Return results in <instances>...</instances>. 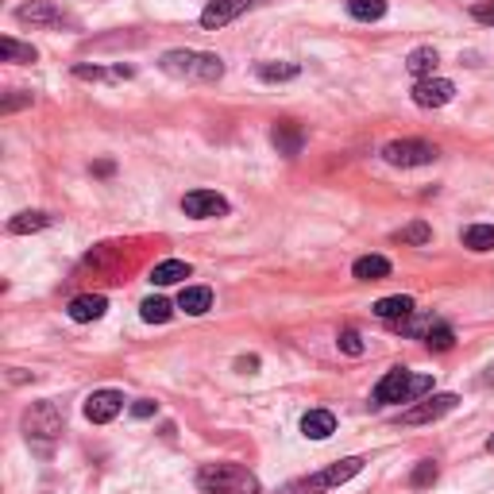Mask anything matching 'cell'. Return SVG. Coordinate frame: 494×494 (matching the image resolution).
Wrapping results in <instances>:
<instances>
[{
  "instance_id": "8d00e7d4",
  "label": "cell",
  "mask_w": 494,
  "mask_h": 494,
  "mask_svg": "<svg viewBox=\"0 0 494 494\" xmlns=\"http://www.w3.org/2000/svg\"><path fill=\"white\" fill-rule=\"evenodd\" d=\"M479 383H483V386H494V363H490V367L483 371V379H479Z\"/></svg>"
},
{
  "instance_id": "d6a6232c",
  "label": "cell",
  "mask_w": 494,
  "mask_h": 494,
  "mask_svg": "<svg viewBox=\"0 0 494 494\" xmlns=\"http://www.w3.org/2000/svg\"><path fill=\"white\" fill-rule=\"evenodd\" d=\"M471 16H475L479 24H487V27H494V0H479V5L471 8Z\"/></svg>"
},
{
  "instance_id": "83f0119b",
  "label": "cell",
  "mask_w": 494,
  "mask_h": 494,
  "mask_svg": "<svg viewBox=\"0 0 494 494\" xmlns=\"http://www.w3.org/2000/svg\"><path fill=\"white\" fill-rule=\"evenodd\" d=\"M437 475H441V468H437V463H432V460H421L417 463V468H413V475H410V487H432V483H437Z\"/></svg>"
},
{
  "instance_id": "9c48e42d",
  "label": "cell",
  "mask_w": 494,
  "mask_h": 494,
  "mask_svg": "<svg viewBox=\"0 0 494 494\" xmlns=\"http://www.w3.org/2000/svg\"><path fill=\"white\" fill-rule=\"evenodd\" d=\"M456 97V85L448 78H421L413 85V105L417 109H444Z\"/></svg>"
},
{
  "instance_id": "8992f818",
  "label": "cell",
  "mask_w": 494,
  "mask_h": 494,
  "mask_svg": "<svg viewBox=\"0 0 494 494\" xmlns=\"http://www.w3.org/2000/svg\"><path fill=\"white\" fill-rule=\"evenodd\" d=\"M383 158H386L390 166L410 170V166H429V163H437L441 151H437V143H429V139H390L386 147H383Z\"/></svg>"
},
{
  "instance_id": "4dcf8cb0",
  "label": "cell",
  "mask_w": 494,
  "mask_h": 494,
  "mask_svg": "<svg viewBox=\"0 0 494 494\" xmlns=\"http://www.w3.org/2000/svg\"><path fill=\"white\" fill-rule=\"evenodd\" d=\"M74 78H81V81H105V78H116V70L109 74V70H100V66H74Z\"/></svg>"
},
{
  "instance_id": "ba28073f",
  "label": "cell",
  "mask_w": 494,
  "mask_h": 494,
  "mask_svg": "<svg viewBox=\"0 0 494 494\" xmlns=\"http://www.w3.org/2000/svg\"><path fill=\"white\" fill-rule=\"evenodd\" d=\"M16 20L20 24H32V27H74V16H66V12L54 8L51 0H32V5H20L16 8Z\"/></svg>"
},
{
  "instance_id": "8fae6325",
  "label": "cell",
  "mask_w": 494,
  "mask_h": 494,
  "mask_svg": "<svg viewBox=\"0 0 494 494\" xmlns=\"http://www.w3.org/2000/svg\"><path fill=\"white\" fill-rule=\"evenodd\" d=\"M252 5L255 0H209L205 12H201V27H205V32H216V27H224L236 16H243Z\"/></svg>"
},
{
  "instance_id": "1f68e13d",
  "label": "cell",
  "mask_w": 494,
  "mask_h": 494,
  "mask_svg": "<svg viewBox=\"0 0 494 494\" xmlns=\"http://www.w3.org/2000/svg\"><path fill=\"white\" fill-rule=\"evenodd\" d=\"M24 105H32V93L16 90V93H8V97H5V105H0V112H5V116H12V112H16V109H24Z\"/></svg>"
},
{
  "instance_id": "484cf974",
  "label": "cell",
  "mask_w": 494,
  "mask_h": 494,
  "mask_svg": "<svg viewBox=\"0 0 494 494\" xmlns=\"http://www.w3.org/2000/svg\"><path fill=\"white\" fill-rule=\"evenodd\" d=\"M298 74H301L298 62H259V78L263 81H290Z\"/></svg>"
},
{
  "instance_id": "4316f807",
  "label": "cell",
  "mask_w": 494,
  "mask_h": 494,
  "mask_svg": "<svg viewBox=\"0 0 494 494\" xmlns=\"http://www.w3.org/2000/svg\"><path fill=\"white\" fill-rule=\"evenodd\" d=\"M463 243L471 247V252H490L494 247V224H471L463 232Z\"/></svg>"
},
{
  "instance_id": "e0dca14e",
  "label": "cell",
  "mask_w": 494,
  "mask_h": 494,
  "mask_svg": "<svg viewBox=\"0 0 494 494\" xmlns=\"http://www.w3.org/2000/svg\"><path fill=\"white\" fill-rule=\"evenodd\" d=\"M178 309H185L190 317H205L213 309V290L209 286H185L178 298Z\"/></svg>"
},
{
  "instance_id": "74e56055",
  "label": "cell",
  "mask_w": 494,
  "mask_h": 494,
  "mask_svg": "<svg viewBox=\"0 0 494 494\" xmlns=\"http://www.w3.org/2000/svg\"><path fill=\"white\" fill-rule=\"evenodd\" d=\"M487 452H494V437H487Z\"/></svg>"
},
{
  "instance_id": "52a82bcc",
  "label": "cell",
  "mask_w": 494,
  "mask_h": 494,
  "mask_svg": "<svg viewBox=\"0 0 494 494\" xmlns=\"http://www.w3.org/2000/svg\"><path fill=\"white\" fill-rule=\"evenodd\" d=\"M456 405H460L456 394H432V398H425V402L410 405V410L402 413V425H432V421H441L444 413H452Z\"/></svg>"
},
{
  "instance_id": "ffe728a7",
  "label": "cell",
  "mask_w": 494,
  "mask_h": 494,
  "mask_svg": "<svg viewBox=\"0 0 494 494\" xmlns=\"http://www.w3.org/2000/svg\"><path fill=\"white\" fill-rule=\"evenodd\" d=\"M437 62H441V54L432 51V47H417V51H410V58H405V70H410V74L421 81V78H432Z\"/></svg>"
},
{
  "instance_id": "ac0fdd59",
  "label": "cell",
  "mask_w": 494,
  "mask_h": 494,
  "mask_svg": "<svg viewBox=\"0 0 494 494\" xmlns=\"http://www.w3.org/2000/svg\"><path fill=\"white\" fill-rule=\"evenodd\" d=\"M352 274H356L359 282H383L386 274H390V259H383V255H363V259H356Z\"/></svg>"
},
{
  "instance_id": "e575fe53",
  "label": "cell",
  "mask_w": 494,
  "mask_h": 494,
  "mask_svg": "<svg viewBox=\"0 0 494 494\" xmlns=\"http://www.w3.org/2000/svg\"><path fill=\"white\" fill-rule=\"evenodd\" d=\"M259 367V356H240L236 359V371H243V375H252Z\"/></svg>"
},
{
  "instance_id": "2e32d148",
  "label": "cell",
  "mask_w": 494,
  "mask_h": 494,
  "mask_svg": "<svg viewBox=\"0 0 494 494\" xmlns=\"http://www.w3.org/2000/svg\"><path fill=\"white\" fill-rule=\"evenodd\" d=\"M301 432L309 441H328L332 432H337V417H332L328 410H309L301 417Z\"/></svg>"
},
{
  "instance_id": "7a4b0ae2",
  "label": "cell",
  "mask_w": 494,
  "mask_h": 494,
  "mask_svg": "<svg viewBox=\"0 0 494 494\" xmlns=\"http://www.w3.org/2000/svg\"><path fill=\"white\" fill-rule=\"evenodd\" d=\"M62 429H66V413H62V405L58 402H35V405H27V413H24V432H27V441H32L43 456L54 448V441L62 437Z\"/></svg>"
},
{
  "instance_id": "6da1fadb",
  "label": "cell",
  "mask_w": 494,
  "mask_h": 494,
  "mask_svg": "<svg viewBox=\"0 0 494 494\" xmlns=\"http://www.w3.org/2000/svg\"><path fill=\"white\" fill-rule=\"evenodd\" d=\"M158 70L182 81H221L224 78V62L216 54H201V51H166L158 58Z\"/></svg>"
},
{
  "instance_id": "7c38bea8",
  "label": "cell",
  "mask_w": 494,
  "mask_h": 494,
  "mask_svg": "<svg viewBox=\"0 0 494 494\" xmlns=\"http://www.w3.org/2000/svg\"><path fill=\"white\" fill-rule=\"evenodd\" d=\"M120 410H124L120 390H97V394H90V402H85V417H90L93 425H109Z\"/></svg>"
},
{
  "instance_id": "cb8c5ba5",
  "label": "cell",
  "mask_w": 494,
  "mask_h": 494,
  "mask_svg": "<svg viewBox=\"0 0 494 494\" xmlns=\"http://www.w3.org/2000/svg\"><path fill=\"white\" fill-rule=\"evenodd\" d=\"M347 12L363 24H375L386 16V0H347Z\"/></svg>"
},
{
  "instance_id": "603a6c76",
  "label": "cell",
  "mask_w": 494,
  "mask_h": 494,
  "mask_svg": "<svg viewBox=\"0 0 494 494\" xmlns=\"http://www.w3.org/2000/svg\"><path fill=\"white\" fill-rule=\"evenodd\" d=\"M139 317H143L147 325H166L170 317H174V305H170L166 298H147V301L139 305Z\"/></svg>"
},
{
  "instance_id": "7402d4cb",
  "label": "cell",
  "mask_w": 494,
  "mask_h": 494,
  "mask_svg": "<svg viewBox=\"0 0 494 494\" xmlns=\"http://www.w3.org/2000/svg\"><path fill=\"white\" fill-rule=\"evenodd\" d=\"M0 58H5V62H35L39 51L32 47V43H16L12 35H5L0 39Z\"/></svg>"
},
{
  "instance_id": "d6986e66",
  "label": "cell",
  "mask_w": 494,
  "mask_h": 494,
  "mask_svg": "<svg viewBox=\"0 0 494 494\" xmlns=\"http://www.w3.org/2000/svg\"><path fill=\"white\" fill-rule=\"evenodd\" d=\"M51 228V213H39V209H27V213H16L8 221V232L12 236H27V232H43Z\"/></svg>"
},
{
  "instance_id": "30bf717a",
  "label": "cell",
  "mask_w": 494,
  "mask_h": 494,
  "mask_svg": "<svg viewBox=\"0 0 494 494\" xmlns=\"http://www.w3.org/2000/svg\"><path fill=\"white\" fill-rule=\"evenodd\" d=\"M185 216H197V221H209V216H228V201L216 190H194L182 197Z\"/></svg>"
},
{
  "instance_id": "f546056e",
  "label": "cell",
  "mask_w": 494,
  "mask_h": 494,
  "mask_svg": "<svg viewBox=\"0 0 494 494\" xmlns=\"http://www.w3.org/2000/svg\"><path fill=\"white\" fill-rule=\"evenodd\" d=\"M337 344H340V352H347V356H363V347H367V344H363V337H359L356 328H344Z\"/></svg>"
},
{
  "instance_id": "5bb4252c",
  "label": "cell",
  "mask_w": 494,
  "mask_h": 494,
  "mask_svg": "<svg viewBox=\"0 0 494 494\" xmlns=\"http://www.w3.org/2000/svg\"><path fill=\"white\" fill-rule=\"evenodd\" d=\"M271 143L279 147V155L294 158V155H301L305 136H301V128H298L294 120H282V124H274V128H271Z\"/></svg>"
},
{
  "instance_id": "d4e9b609",
  "label": "cell",
  "mask_w": 494,
  "mask_h": 494,
  "mask_svg": "<svg viewBox=\"0 0 494 494\" xmlns=\"http://www.w3.org/2000/svg\"><path fill=\"white\" fill-rule=\"evenodd\" d=\"M394 240H398V243H410V247H425V243L432 240V228H429L425 221H413V224L398 228V232H394Z\"/></svg>"
},
{
  "instance_id": "d590c367",
  "label": "cell",
  "mask_w": 494,
  "mask_h": 494,
  "mask_svg": "<svg viewBox=\"0 0 494 494\" xmlns=\"http://www.w3.org/2000/svg\"><path fill=\"white\" fill-rule=\"evenodd\" d=\"M8 379H12V383H27V379H32V375H24L20 367H12V375H8Z\"/></svg>"
},
{
  "instance_id": "4fadbf2b",
  "label": "cell",
  "mask_w": 494,
  "mask_h": 494,
  "mask_svg": "<svg viewBox=\"0 0 494 494\" xmlns=\"http://www.w3.org/2000/svg\"><path fill=\"white\" fill-rule=\"evenodd\" d=\"M105 309H109V301L100 298V294H81V298H74L70 301V321H78V325H90V321H100L105 317Z\"/></svg>"
},
{
  "instance_id": "5b68a950",
  "label": "cell",
  "mask_w": 494,
  "mask_h": 494,
  "mask_svg": "<svg viewBox=\"0 0 494 494\" xmlns=\"http://www.w3.org/2000/svg\"><path fill=\"white\" fill-rule=\"evenodd\" d=\"M363 463H367L363 456H347V460L332 463V468H325V471H313V475H305V479H294V483H286L279 494H325L332 487H344L347 479H356L363 471Z\"/></svg>"
},
{
  "instance_id": "836d02e7",
  "label": "cell",
  "mask_w": 494,
  "mask_h": 494,
  "mask_svg": "<svg viewBox=\"0 0 494 494\" xmlns=\"http://www.w3.org/2000/svg\"><path fill=\"white\" fill-rule=\"evenodd\" d=\"M155 410H158V405H155V402H147V398H143V402H136V405H132V417H139V421H147V417H155Z\"/></svg>"
},
{
  "instance_id": "277c9868",
  "label": "cell",
  "mask_w": 494,
  "mask_h": 494,
  "mask_svg": "<svg viewBox=\"0 0 494 494\" xmlns=\"http://www.w3.org/2000/svg\"><path fill=\"white\" fill-rule=\"evenodd\" d=\"M432 390V375H413L405 367L386 371L379 386H375V405H398V402H417Z\"/></svg>"
},
{
  "instance_id": "3957f363",
  "label": "cell",
  "mask_w": 494,
  "mask_h": 494,
  "mask_svg": "<svg viewBox=\"0 0 494 494\" xmlns=\"http://www.w3.org/2000/svg\"><path fill=\"white\" fill-rule=\"evenodd\" d=\"M197 487L205 494H259V479L240 463H205L197 471Z\"/></svg>"
},
{
  "instance_id": "44dd1931",
  "label": "cell",
  "mask_w": 494,
  "mask_h": 494,
  "mask_svg": "<svg viewBox=\"0 0 494 494\" xmlns=\"http://www.w3.org/2000/svg\"><path fill=\"white\" fill-rule=\"evenodd\" d=\"M182 279H190V263H182V259H166V263H158L151 271V282L155 286H174V282H182Z\"/></svg>"
},
{
  "instance_id": "f1b7e54d",
  "label": "cell",
  "mask_w": 494,
  "mask_h": 494,
  "mask_svg": "<svg viewBox=\"0 0 494 494\" xmlns=\"http://www.w3.org/2000/svg\"><path fill=\"white\" fill-rule=\"evenodd\" d=\"M425 344L432 347V352H448V347L456 344V332H452V328H448V325L441 321V325H437V328H432L429 337H425Z\"/></svg>"
},
{
  "instance_id": "9a60e30c",
  "label": "cell",
  "mask_w": 494,
  "mask_h": 494,
  "mask_svg": "<svg viewBox=\"0 0 494 494\" xmlns=\"http://www.w3.org/2000/svg\"><path fill=\"white\" fill-rule=\"evenodd\" d=\"M413 298H405V294H394V298H383V301H375V317L379 321H390V325H398V321H410L413 317Z\"/></svg>"
}]
</instances>
